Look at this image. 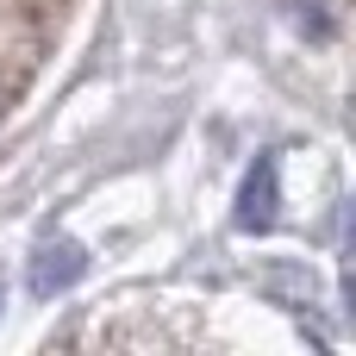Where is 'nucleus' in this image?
I'll list each match as a JSON object with an SVG mask.
<instances>
[{
    "label": "nucleus",
    "instance_id": "nucleus-1",
    "mask_svg": "<svg viewBox=\"0 0 356 356\" xmlns=\"http://www.w3.org/2000/svg\"><path fill=\"white\" fill-rule=\"evenodd\" d=\"M75 275H81V250H75V244H44V250H38V263H31V294H44V300H50V294H56V288H69Z\"/></svg>",
    "mask_w": 356,
    "mask_h": 356
},
{
    "label": "nucleus",
    "instance_id": "nucleus-2",
    "mask_svg": "<svg viewBox=\"0 0 356 356\" xmlns=\"http://www.w3.org/2000/svg\"><path fill=\"white\" fill-rule=\"evenodd\" d=\"M238 219H244V225H269V219H275V163H269V156H263L257 175L244 181V213H238Z\"/></svg>",
    "mask_w": 356,
    "mask_h": 356
}]
</instances>
